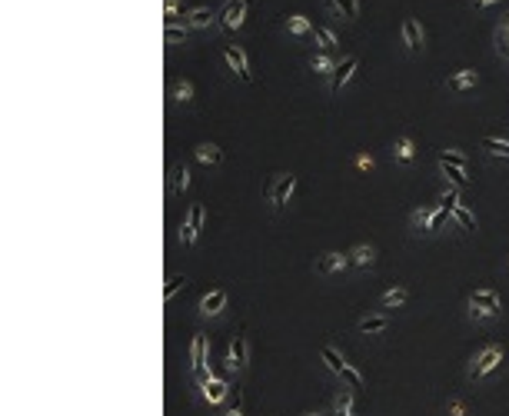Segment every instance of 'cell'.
I'll return each instance as SVG.
<instances>
[{"instance_id":"277c9868","label":"cell","mask_w":509,"mask_h":416,"mask_svg":"<svg viewBox=\"0 0 509 416\" xmlns=\"http://www.w3.org/2000/svg\"><path fill=\"white\" fill-rule=\"evenodd\" d=\"M293 190H297V173H280V177H273V184L266 187V200H270V207L283 210L286 204H290Z\"/></svg>"},{"instance_id":"1f68e13d","label":"cell","mask_w":509,"mask_h":416,"mask_svg":"<svg viewBox=\"0 0 509 416\" xmlns=\"http://www.w3.org/2000/svg\"><path fill=\"white\" fill-rule=\"evenodd\" d=\"M333 10H337L339 17L357 20L359 17V0H333Z\"/></svg>"},{"instance_id":"d4e9b609","label":"cell","mask_w":509,"mask_h":416,"mask_svg":"<svg viewBox=\"0 0 509 416\" xmlns=\"http://www.w3.org/2000/svg\"><path fill=\"white\" fill-rule=\"evenodd\" d=\"M483 150L490 153V157L509 160V140H503V137H483Z\"/></svg>"},{"instance_id":"8992f818","label":"cell","mask_w":509,"mask_h":416,"mask_svg":"<svg viewBox=\"0 0 509 416\" xmlns=\"http://www.w3.org/2000/svg\"><path fill=\"white\" fill-rule=\"evenodd\" d=\"M223 57H226V63H230V70L237 74V80L250 87V83H253V74H250V60H246L243 50H240V47H233V43H226Z\"/></svg>"},{"instance_id":"ac0fdd59","label":"cell","mask_w":509,"mask_h":416,"mask_svg":"<svg viewBox=\"0 0 509 416\" xmlns=\"http://www.w3.org/2000/svg\"><path fill=\"white\" fill-rule=\"evenodd\" d=\"M200 390H203V399L207 403H220L226 397V383L220 377H210L207 383H200Z\"/></svg>"},{"instance_id":"b9f144b4","label":"cell","mask_w":509,"mask_h":416,"mask_svg":"<svg viewBox=\"0 0 509 416\" xmlns=\"http://www.w3.org/2000/svg\"><path fill=\"white\" fill-rule=\"evenodd\" d=\"M337 416H353V410H337Z\"/></svg>"},{"instance_id":"5bb4252c","label":"cell","mask_w":509,"mask_h":416,"mask_svg":"<svg viewBox=\"0 0 509 416\" xmlns=\"http://www.w3.org/2000/svg\"><path fill=\"white\" fill-rule=\"evenodd\" d=\"M476 83H479V74H476V70H456V74L446 80V90H450V94H466Z\"/></svg>"},{"instance_id":"6da1fadb","label":"cell","mask_w":509,"mask_h":416,"mask_svg":"<svg viewBox=\"0 0 509 416\" xmlns=\"http://www.w3.org/2000/svg\"><path fill=\"white\" fill-rule=\"evenodd\" d=\"M503 313V300H499V293L492 290V286H479V290H472L470 293V317L472 320H492V317H499Z\"/></svg>"},{"instance_id":"d590c367","label":"cell","mask_w":509,"mask_h":416,"mask_svg":"<svg viewBox=\"0 0 509 416\" xmlns=\"http://www.w3.org/2000/svg\"><path fill=\"white\" fill-rule=\"evenodd\" d=\"M173 100H177V103H190V100H193V83H190V80L173 83Z\"/></svg>"},{"instance_id":"ee69618b","label":"cell","mask_w":509,"mask_h":416,"mask_svg":"<svg viewBox=\"0 0 509 416\" xmlns=\"http://www.w3.org/2000/svg\"><path fill=\"white\" fill-rule=\"evenodd\" d=\"M310 416H326V413H310Z\"/></svg>"},{"instance_id":"7bdbcfd3","label":"cell","mask_w":509,"mask_h":416,"mask_svg":"<svg viewBox=\"0 0 509 416\" xmlns=\"http://www.w3.org/2000/svg\"><path fill=\"white\" fill-rule=\"evenodd\" d=\"M240 3H246V7H250V3H253V0H240Z\"/></svg>"},{"instance_id":"f1b7e54d","label":"cell","mask_w":509,"mask_h":416,"mask_svg":"<svg viewBox=\"0 0 509 416\" xmlns=\"http://www.w3.org/2000/svg\"><path fill=\"white\" fill-rule=\"evenodd\" d=\"M439 164H452V167H463V170H470V157L463 150H439V157H436Z\"/></svg>"},{"instance_id":"7c38bea8","label":"cell","mask_w":509,"mask_h":416,"mask_svg":"<svg viewBox=\"0 0 509 416\" xmlns=\"http://www.w3.org/2000/svg\"><path fill=\"white\" fill-rule=\"evenodd\" d=\"M403 43H406L410 54H419V50H423V27H419L416 17L403 20Z\"/></svg>"},{"instance_id":"52a82bcc","label":"cell","mask_w":509,"mask_h":416,"mask_svg":"<svg viewBox=\"0 0 509 416\" xmlns=\"http://www.w3.org/2000/svg\"><path fill=\"white\" fill-rule=\"evenodd\" d=\"M359 67V54H350V57H343L337 63V70L330 74V94H339L350 80H353V70Z\"/></svg>"},{"instance_id":"9a60e30c","label":"cell","mask_w":509,"mask_h":416,"mask_svg":"<svg viewBox=\"0 0 509 416\" xmlns=\"http://www.w3.org/2000/svg\"><path fill=\"white\" fill-rule=\"evenodd\" d=\"M346 266H350V257H343V253H323L320 260H317V273L330 277V273H339Z\"/></svg>"},{"instance_id":"74e56055","label":"cell","mask_w":509,"mask_h":416,"mask_svg":"<svg viewBox=\"0 0 509 416\" xmlns=\"http://www.w3.org/2000/svg\"><path fill=\"white\" fill-rule=\"evenodd\" d=\"M163 14H167V23H177L180 20V0H167Z\"/></svg>"},{"instance_id":"9c48e42d","label":"cell","mask_w":509,"mask_h":416,"mask_svg":"<svg viewBox=\"0 0 509 416\" xmlns=\"http://www.w3.org/2000/svg\"><path fill=\"white\" fill-rule=\"evenodd\" d=\"M226 300H230V293H226L223 286H217V290H210L207 297L200 300V313L203 317H220L226 310Z\"/></svg>"},{"instance_id":"2e32d148","label":"cell","mask_w":509,"mask_h":416,"mask_svg":"<svg viewBox=\"0 0 509 416\" xmlns=\"http://www.w3.org/2000/svg\"><path fill=\"white\" fill-rule=\"evenodd\" d=\"M217 23V14L210 10V7H193V10H187V27L190 30H207V27H213Z\"/></svg>"},{"instance_id":"e0dca14e","label":"cell","mask_w":509,"mask_h":416,"mask_svg":"<svg viewBox=\"0 0 509 416\" xmlns=\"http://www.w3.org/2000/svg\"><path fill=\"white\" fill-rule=\"evenodd\" d=\"M193 157H197L200 164H207V167H220V164H223V150H220L217 143H200V147L193 150Z\"/></svg>"},{"instance_id":"d6a6232c","label":"cell","mask_w":509,"mask_h":416,"mask_svg":"<svg viewBox=\"0 0 509 416\" xmlns=\"http://www.w3.org/2000/svg\"><path fill=\"white\" fill-rule=\"evenodd\" d=\"M310 67H313L317 74H333V70H337V60L330 57V54H313V57H310Z\"/></svg>"},{"instance_id":"603a6c76","label":"cell","mask_w":509,"mask_h":416,"mask_svg":"<svg viewBox=\"0 0 509 416\" xmlns=\"http://www.w3.org/2000/svg\"><path fill=\"white\" fill-rule=\"evenodd\" d=\"M452 220H456V227L466 230V233H472V230H476V213H472L466 204H459V207L452 210Z\"/></svg>"},{"instance_id":"7402d4cb","label":"cell","mask_w":509,"mask_h":416,"mask_svg":"<svg viewBox=\"0 0 509 416\" xmlns=\"http://www.w3.org/2000/svg\"><path fill=\"white\" fill-rule=\"evenodd\" d=\"M350 264H357V266H373V264H377V246H366V244L353 246V253H350Z\"/></svg>"},{"instance_id":"484cf974","label":"cell","mask_w":509,"mask_h":416,"mask_svg":"<svg viewBox=\"0 0 509 416\" xmlns=\"http://www.w3.org/2000/svg\"><path fill=\"white\" fill-rule=\"evenodd\" d=\"M439 170H443V177H450L452 187H470V173L463 170V167H452V164H439Z\"/></svg>"},{"instance_id":"cb8c5ba5","label":"cell","mask_w":509,"mask_h":416,"mask_svg":"<svg viewBox=\"0 0 509 416\" xmlns=\"http://www.w3.org/2000/svg\"><path fill=\"white\" fill-rule=\"evenodd\" d=\"M320 357H323V363H326V366L337 373V377L343 373V370H346V359L337 353V346H330V343H326V346H320Z\"/></svg>"},{"instance_id":"44dd1931","label":"cell","mask_w":509,"mask_h":416,"mask_svg":"<svg viewBox=\"0 0 509 416\" xmlns=\"http://www.w3.org/2000/svg\"><path fill=\"white\" fill-rule=\"evenodd\" d=\"M286 30H290L293 37H310V34H313V23L303 17V14H290V17H286Z\"/></svg>"},{"instance_id":"83f0119b","label":"cell","mask_w":509,"mask_h":416,"mask_svg":"<svg viewBox=\"0 0 509 416\" xmlns=\"http://www.w3.org/2000/svg\"><path fill=\"white\" fill-rule=\"evenodd\" d=\"M183 286H187V277H183V273H170L167 286H163V303H173V297H177Z\"/></svg>"},{"instance_id":"ba28073f","label":"cell","mask_w":509,"mask_h":416,"mask_svg":"<svg viewBox=\"0 0 509 416\" xmlns=\"http://www.w3.org/2000/svg\"><path fill=\"white\" fill-rule=\"evenodd\" d=\"M246 20V3H240V0H230L223 7V14H220V27L223 30H240Z\"/></svg>"},{"instance_id":"4316f807","label":"cell","mask_w":509,"mask_h":416,"mask_svg":"<svg viewBox=\"0 0 509 416\" xmlns=\"http://www.w3.org/2000/svg\"><path fill=\"white\" fill-rule=\"evenodd\" d=\"M187 187H190V170H187V167H173V177H170V193H173V197H180Z\"/></svg>"},{"instance_id":"836d02e7","label":"cell","mask_w":509,"mask_h":416,"mask_svg":"<svg viewBox=\"0 0 509 416\" xmlns=\"http://www.w3.org/2000/svg\"><path fill=\"white\" fill-rule=\"evenodd\" d=\"M203 217H207V210H203V204H193V207H190L187 224H190V230H193V233H200V230H203Z\"/></svg>"},{"instance_id":"60d3db41","label":"cell","mask_w":509,"mask_h":416,"mask_svg":"<svg viewBox=\"0 0 509 416\" xmlns=\"http://www.w3.org/2000/svg\"><path fill=\"white\" fill-rule=\"evenodd\" d=\"M476 7H492V3H499V0H472Z\"/></svg>"},{"instance_id":"30bf717a","label":"cell","mask_w":509,"mask_h":416,"mask_svg":"<svg viewBox=\"0 0 509 416\" xmlns=\"http://www.w3.org/2000/svg\"><path fill=\"white\" fill-rule=\"evenodd\" d=\"M250 363V353H246V333H237L230 340V357H226V366L230 370H246Z\"/></svg>"},{"instance_id":"8fae6325","label":"cell","mask_w":509,"mask_h":416,"mask_svg":"<svg viewBox=\"0 0 509 416\" xmlns=\"http://www.w3.org/2000/svg\"><path fill=\"white\" fill-rule=\"evenodd\" d=\"M357 330L363 337H377V333H386L390 330V317L386 313H366V317H359Z\"/></svg>"},{"instance_id":"4dcf8cb0","label":"cell","mask_w":509,"mask_h":416,"mask_svg":"<svg viewBox=\"0 0 509 416\" xmlns=\"http://www.w3.org/2000/svg\"><path fill=\"white\" fill-rule=\"evenodd\" d=\"M339 379H343V386H346V390H363V373H359L353 363H346V370L339 373Z\"/></svg>"},{"instance_id":"d6986e66","label":"cell","mask_w":509,"mask_h":416,"mask_svg":"<svg viewBox=\"0 0 509 416\" xmlns=\"http://www.w3.org/2000/svg\"><path fill=\"white\" fill-rule=\"evenodd\" d=\"M190 37V27L187 23H163V40H167L170 47H177V43H187Z\"/></svg>"},{"instance_id":"4fadbf2b","label":"cell","mask_w":509,"mask_h":416,"mask_svg":"<svg viewBox=\"0 0 509 416\" xmlns=\"http://www.w3.org/2000/svg\"><path fill=\"white\" fill-rule=\"evenodd\" d=\"M406 300H410V290H406V286H390V290L379 297L377 310H379V313H390V310H399Z\"/></svg>"},{"instance_id":"7a4b0ae2","label":"cell","mask_w":509,"mask_h":416,"mask_svg":"<svg viewBox=\"0 0 509 416\" xmlns=\"http://www.w3.org/2000/svg\"><path fill=\"white\" fill-rule=\"evenodd\" d=\"M503 357H506V350L499 346V343H486L476 357H472L470 363V379H483V377H490L492 370L503 363Z\"/></svg>"},{"instance_id":"ab89813d","label":"cell","mask_w":509,"mask_h":416,"mask_svg":"<svg viewBox=\"0 0 509 416\" xmlns=\"http://www.w3.org/2000/svg\"><path fill=\"white\" fill-rule=\"evenodd\" d=\"M223 416H243V410H240V403H237V406H230V410H223Z\"/></svg>"},{"instance_id":"f546056e","label":"cell","mask_w":509,"mask_h":416,"mask_svg":"<svg viewBox=\"0 0 509 416\" xmlns=\"http://www.w3.org/2000/svg\"><path fill=\"white\" fill-rule=\"evenodd\" d=\"M313 37L320 40L323 50H337V34H333L330 27H323V23H313Z\"/></svg>"},{"instance_id":"ffe728a7","label":"cell","mask_w":509,"mask_h":416,"mask_svg":"<svg viewBox=\"0 0 509 416\" xmlns=\"http://www.w3.org/2000/svg\"><path fill=\"white\" fill-rule=\"evenodd\" d=\"M492 40H496V54L503 60H509V14L503 17V23L496 27V34H492Z\"/></svg>"},{"instance_id":"e575fe53","label":"cell","mask_w":509,"mask_h":416,"mask_svg":"<svg viewBox=\"0 0 509 416\" xmlns=\"http://www.w3.org/2000/svg\"><path fill=\"white\" fill-rule=\"evenodd\" d=\"M393 153H396V160H413V157H416L413 140H410V137H399V140H396V147H393Z\"/></svg>"},{"instance_id":"f35d334b","label":"cell","mask_w":509,"mask_h":416,"mask_svg":"<svg viewBox=\"0 0 509 416\" xmlns=\"http://www.w3.org/2000/svg\"><path fill=\"white\" fill-rule=\"evenodd\" d=\"M357 167H359V170H373V157H370V153H359Z\"/></svg>"},{"instance_id":"3957f363","label":"cell","mask_w":509,"mask_h":416,"mask_svg":"<svg viewBox=\"0 0 509 416\" xmlns=\"http://www.w3.org/2000/svg\"><path fill=\"white\" fill-rule=\"evenodd\" d=\"M446 210H439V207H419L410 213V224H413L416 233H436V230H443L446 227Z\"/></svg>"},{"instance_id":"5b68a950","label":"cell","mask_w":509,"mask_h":416,"mask_svg":"<svg viewBox=\"0 0 509 416\" xmlns=\"http://www.w3.org/2000/svg\"><path fill=\"white\" fill-rule=\"evenodd\" d=\"M207 333H193V343H190V370L197 383H207L210 373H207Z\"/></svg>"},{"instance_id":"8d00e7d4","label":"cell","mask_w":509,"mask_h":416,"mask_svg":"<svg viewBox=\"0 0 509 416\" xmlns=\"http://www.w3.org/2000/svg\"><path fill=\"white\" fill-rule=\"evenodd\" d=\"M459 207V193H456V187H450V190H443V197H439V210H446L452 217V210Z\"/></svg>"}]
</instances>
